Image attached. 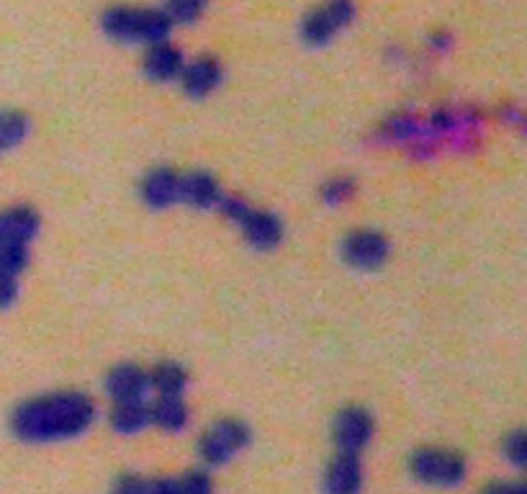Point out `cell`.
Returning a JSON list of instances; mask_svg holds the SVG:
<instances>
[{"mask_svg":"<svg viewBox=\"0 0 527 494\" xmlns=\"http://www.w3.org/2000/svg\"><path fill=\"white\" fill-rule=\"evenodd\" d=\"M16 278L11 276H0V309L11 307L13 302H16Z\"/></svg>","mask_w":527,"mask_h":494,"instance_id":"obj_25","label":"cell"},{"mask_svg":"<svg viewBox=\"0 0 527 494\" xmlns=\"http://www.w3.org/2000/svg\"><path fill=\"white\" fill-rule=\"evenodd\" d=\"M180 201L193 209H214L222 204V191L211 175L188 173L180 175Z\"/></svg>","mask_w":527,"mask_h":494,"instance_id":"obj_12","label":"cell"},{"mask_svg":"<svg viewBox=\"0 0 527 494\" xmlns=\"http://www.w3.org/2000/svg\"><path fill=\"white\" fill-rule=\"evenodd\" d=\"M353 191H355L353 181H348V178H335V181L324 183L322 199H324V204L342 206V204H345V201H350V196H353Z\"/></svg>","mask_w":527,"mask_h":494,"instance_id":"obj_20","label":"cell"},{"mask_svg":"<svg viewBox=\"0 0 527 494\" xmlns=\"http://www.w3.org/2000/svg\"><path fill=\"white\" fill-rule=\"evenodd\" d=\"M0 232H3L6 242L29 245L31 237L39 232V217L29 206H16V209L0 214Z\"/></svg>","mask_w":527,"mask_h":494,"instance_id":"obj_13","label":"cell"},{"mask_svg":"<svg viewBox=\"0 0 527 494\" xmlns=\"http://www.w3.org/2000/svg\"><path fill=\"white\" fill-rule=\"evenodd\" d=\"M342 255L358 271H373V268H378L389 258V242H386L384 235L371 232V229H358L345 240Z\"/></svg>","mask_w":527,"mask_h":494,"instance_id":"obj_7","label":"cell"},{"mask_svg":"<svg viewBox=\"0 0 527 494\" xmlns=\"http://www.w3.org/2000/svg\"><path fill=\"white\" fill-rule=\"evenodd\" d=\"M29 134V119L21 111H3L0 114V155L18 147Z\"/></svg>","mask_w":527,"mask_h":494,"instance_id":"obj_19","label":"cell"},{"mask_svg":"<svg viewBox=\"0 0 527 494\" xmlns=\"http://www.w3.org/2000/svg\"><path fill=\"white\" fill-rule=\"evenodd\" d=\"M412 474L425 484L435 487H456L466 479V461L458 453L443 448H422L409 461Z\"/></svg>","mask_w":527,"mask_h":494,"instance_id":"obj_4","label":"cell"},{"mask_svg":"<svg viewBox=\"0 0 527 494\" xmlns=\"http://www.w3.org/2000/svg\"><path fill=\"white\" fill-rule=\"evenodd\" d=\"M355 6L353 0H327L324 6L309 13L304 21V39L309 44H324L335 37L337 31L353 21Z\"/></svg>","mask_w":527,"mask_h":494,"instance_id":"obj_6","label":"cell"},{"mask_svg":"<svg viewBox=\"0 0 527 494\" xmlns=\"http://www.w3.org/2000/svg\"><path fill=\"white\" fill-rule=\"evenodd\" d=\"M222 80V67L219 62L211 60V57H201V60L193 62L183 73V88L191 93L193 98H204L214 91L216 85Z\"/></svg>","mask_w":527,"mask_h":494,"instance_id":"obj_14","label":"cell"},{"mask_svg":"<svg viewBox=\"0 0 527 494\" xmlns=\"http://www.w3.org/2000/svg\"><path fill=\"white\" fill-rule=\"evenodd\" d=\"M168 13L147 11V8H111L103 16V29L108 37L119 39V42H150L160 44L170 34Z\"/></svg>","mask_w":527,"mask_h":494,"instance_id":"obj_2","label":"cell"},{"mask_svg":"<svg viewBox=\"0 0 527 494\" xmlns=\"http://www.w3.org/2000/svg\"><path fill=\"white\" fill-rule=\"evenodd\" d=\"M142 199L152 209H168L180 201V175L168 168L152 170L142 183Z\"/></svg>","mask_w":527,"mask_h":494,"instance_id":"obj_11","label":"cell"},{"mask_svg":"<svg viewBox=\"0 0 527 494\" xmlns=\"http://www.w3.org/2000/svg\"><path fill=\"white\" fill-rule=\"evenodd\" d=\"M504 456H507V461H512L515 466L525 464V435H522L520 430L507 435V440H504Z\"/></svg>","mask_w":527,"mask_h":494,"instance_id":"obj_23","label":"cell"},{"mask_svg":"<svg viewBox=\"0 0 527 494\" xmlns=\"http://www.w3.org/2000/svg\"><path fill=\"white\" fill-rule=\"evenodd\" d=\"M178 494H211V479L204 471H191L178 482Z\"/></svg>","mask_w":527,"mask_h":494,"instance_id":"obj_22","label":"cell"},{"mask_svg":"<svg viewBox=\"0 0 527 494\" xmlns=\"http://www.w3.org/2000/svg\"><path fill=\"white\" fill-rule=\"evenodd\" d=\"M106 389L119 404L144 402L150 392V376L137 366H119L108 374Z\"/></svg>","mask_w":527,"mask_h":494,"instance_id":"obj_9","label":"cell"},{"mask_svg":"<svg viewBox=\"0 0 527 494\" xmlns=\"http://www.w3.org/2000/svg\"><path fill=\"white\" fill-rule=\"evenodd\" d=\"M147 494H178V482L175 479H160V482H150Z\"/></svg>","mask_w":527,"mask_h":494,"instance_id":"obj_26","label":"cell"},{"mask_svg":"<svg viewBox=\"0 0 527 494\" xmlns=\"http://www.w3.org/2000/svg\"><path fill=\"white\" fill-rule=\"evenodd\" d=\"M147 489H150V482H144V479H139V476H121L119 482H116L114 487V494H147Z\"/></svg>","mask_w":527,"mask_h":494,"instance_id":"obj_24","label":"cell"},{"mask_svg":"<svg viewBox=\"0 0 527 494\" xmlns=\"http://www.w3.org/2000/svg\"><path fill=\"white\" fill-rule=\"evenodd\" d=\"M222 211L232 219L237 227H242L247 242L258 250H273L281 242L283 227L273 214L268 211L252 209L250 204H245L242 199H222Z\"/></svg>","mask_w":527,"mask_h":494,"instance_id":"obj_3","label":"cell"},{"mask_svg":"<svg viewBox=\"0 0 527 494\" xmlns=\"http://www.w3.org/2000/svg\"><path fill=\"white\" fill-rule=\"evenodd\" d=\"M481 494H527L522 484H492L489 489H484Z\"/></svg>","mask_w":527,"mask_h":494,"instance_id":"obj_27","label":"cell"},{"mask_svg":"<svg viewBox=\"0 0 527 494\" xmlns=\"http://www.w3.org/2000/svg\"><path fill=\"white\" fill-rule=\"evenodd\" d=\"M150 422H152L150 410H147L142 402L119 404V407L114 410V415H111V425H114L116 433H121V435L142 433Z\"/></svg>","mask_w":527,"mask_h":494,"instance_id":"obj_18","label":"cell"},{"mask_svg":"<svg viewBox=\"0 0 527 494\" xmlns=\"http://www.w3.org/2000/svg\"><path fill=\"white\" fill-rule=\"evenodd\" d=\"M335 443L340 453H355L358 456L373 438V420L366 410L360 407H348L342 410L335 420Z\"/></svg>","mask_w":527,"mask_h":494,"instance_id":"obj_8","label":"cell"},{"mask_svg":"<svg viewBox=\"0 0 527 494\" xmlns=\"http://www.w3.org/2000/svg\"><path fill=\"white\" fill-rule=\"evenodd\" d=\"M96 420V407L85 394L65 392L36 397L16 407L11 428L26 443H52V440L78 438Z\"/></svg>","mask_w":527,"mask_h":494,"instance_id":"obj_1","label":"cell"},{"mask_svg":"<svg viewBox=\"0 0 527 494\" xmlns=\"http://www.w3.org/2000/svg\"><path fill=\"white\" fill-rule=\"evenodd\" d=\"M250 443V430L240 420H222L211 425L201 438V458L209 466L227 464Z\"/></svg>","mask_w":527,"mask_h":494,"instance_id":"obj_5","label":"cell"},{"mask_svg":"<svg viewBox=\"0 0 527 494\" xmlns=\"http://www.w3.org/2000/svg\"><path fill=\"white\" fill-rule=\"evenodd\" d=\"M144 70L152 80H173L183 70V57L170 44H152V49L144 57Z\"/></svg>","mask_w":527,"mask_h":494,"instance_id":"obj_15","label":"cell"},{"mask_svg":"<svg viewBox=\"0 0 527 494\" xmlns=\"http://www.w3.org/2000/svg\"><path fill=\"white\" fill-rule=\"evenodd\" d=\"M0 276H3V273H0Z\"/></svg>","mask_w":527,"mask_h":494,"instance_id":"obj_28","label":"cell"},{"mask_svg":"<svg viewBox=\"0 0 527 494\" xmlns=\"http://www.w3.org/2000/svg\"><path fill=\"white\" fill-rule=\"evenodd\" d=\"M206 0H170L168 3V16L170 21H183V24H191L198 13L204 11Z\"/></svg>","mask_w":527,"mask_h":494,"instance_id":"obj_21","label":"cell"},{"mask_svg":"<svg viewBox=\"0 0 527 494\" xmlns=\"http://www.w3.org/2000/svg\"><path fill=\"white\" fill-rule=\"evenodd\" d=\"M363 487V466L355 453H337L324 474L327 494H358Z\"/></svg>","mask_w":527,"mask_h":494,"instance_id":"obj_10","label":"cell"},{"mask_svg":"<svg viewBox=\"0 0 527 494\" xmlns=\"http://www.w3.org/2000/svg\"><path fill=\"white\" fill-rule=\"evenodd\" d=\"M150 417L155 425H160L168 433H178L188 425V410L180 397H160L155 410H150Z\"/></svg>","mask_w":527,"mask_h":494,"instance_id":"obj_16","label":"cell"},{"mask_svg":"<svg viewBox=\"0 0 527 494\" xmlns=\"http://www.w3.org/2000/svg\"><path fill=\"white\" fill-rule=\"evenodd\" d=\"M188 386L186 371L175 363H162L152 371L150 376V389H155L160 397H183Z\"/></svg>","mask_w":527,"mask_h":494,"instance_id":"obj_17","label":"cell"}]
</instances>
